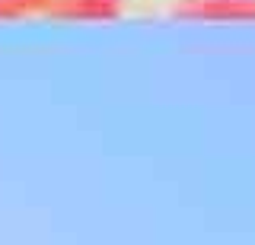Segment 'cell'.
<instances>
[{
	"label": "cell",
	"instance_id": "obj_1",
	"mask_svg": "<svg viewBox=\"0 0 255 245\" xmlns=\"http://www.w3.org/2000/svg\"><path fill=\"white\" fill-rule=\"evenodd\" d=\"M172 16L188 22H255V0H179Z\"/></svg>",
	"mask_w": 255,
	"mask_h": 245
},
{
	"label": "cell",
	"instance_id": "obj_2",
	"mask_svg": "<svg viewBox=\"0 0 255 245\" xmlns=\"http://www.w3.org/2000/svg\"><path fill=\"white\" fill-rule=\"evenodd\" d=\"M122 16V0H58L51 10V19H93L109 22Z\"/></svg>",
	"mask_w": 255,
	"mask_h": 245
},
{
	"label": "cell",
	"instance_id": "obj_3",
	"mask_svg": "<svg viewBox=\"0 0 255 245\" xmlns=\"http://www.w3.org/2000/svg\"><path fill=\"white\" fill-rule=\"evenodd\" d=\"M58 0H0V22L29 19V16H51Z\"/></svg>",
	"mask_w": 255,
	"mask_h": 245
}]
</instances>
